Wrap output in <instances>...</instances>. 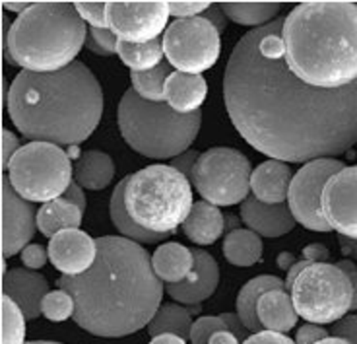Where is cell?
Listing matches in <instances>:
<instances>
[{"label": "cell", "mask_w": 357, "mask_h": 344, "mask_svg": "<svg viewBox=\"0 0 357 344\" xmlns=\"http://www.w3.org/2000/svg\"><path fill=\"white\" fill-rule=\"evenodd\" d=\"M125 204L138 226L167 236L187 222L195 207L192 183L175 167L153 163L128 175Z\"/></svg>", "instance_id": "obj_7"}, {"label": "cell", "mask_w": 357, "mask_h": 344, "mask_svg": "<svg viewBox=\"0 0 357 344\" xmlns=\"http://www.w3.org/2000/svg\"><path fill=\"white\" fill-rule=\"evenodd\" d=\"M348 165L334 158H322L314 162L305 163L303 167L294 175V181L287 195V207L294 214L295 222L312 232H332L328 222L322 216L321 199L322 190L331 177Z\"/></svg>", "instance_id": "obj_12"}, {"label": "cell", "mask_w": 357, "mask_h": 344, "mask_svg": "<svg viewBox=\"0 0 357 344\" xmlns=\"http://www.w3.org/2000/svg\"><path fill=\"white\" fill-rule=\"evenodd\" d=\"M183 232L192 244L212 245L225 232V216L218 207L206 202V200L195 202L187 222L183 224Z\"/></svg>", "instance_id": "obj_23"}, {"label": "cell", "mask_w": 357, "mask_h": 344, "mask_svg": "<svg viewBox=\"0 0 357 344\" xmlns=\"http://www.w3.org/2000/svg\"><path fill=\"white\" fill-rule=\"evenodd\" d=\"M208 96L204 76L171 73L165 82V103L181 115L198 113Z\"/></svg>", "instance_id": "obj_21"}, {"label": "cell", "mask_w": 357, "mask_h": 344, "mask_svg": "<svg viewBox=\"0 0 357 344\" xmlns=\"http://www.w3.org/2000/svg\"><path fill=\"white\" fill-rule=\"evenodd\" d=\"M153 271L161 282L178 284L187 281L195 269V253L185 245L177 241L160 245L152 257Z\"/></svg>", "instance_id": "obj_22"}, {"label": "cell", "mask_w": 357, "mask_h": 344, "mask_svg": "<svg viewBox=\"0 0 357 344\" xmlns=\"http://www.w3.org/2000/svg\"><path fill=\"white\" fill-rule=\"evenodd\" d=\"M198 158H200V154H198L197 150H188V152H185V154L173 158L169 165L171 167H175L177 172L183 173L188 181H190V177H192V172H195V165H197Z\"/></svg>", "instance_id": "obj_44"}, {"label": "cell", "mask_w": 357, "mask_h": 344, "mask_svg": "<svg viewBox=\"0 0 357 344\" xmlns=\"http://www.w3.org/2000/svg\"><path fill=\"white\" fill-rule=\"evenodd\" d=\"M116 45H119V37L111 29L91 27L88 31L86 47L91 53L99 54V57H113V54H116Z\"/></svg>", "instance_id": "obj_36"}, {"label": "cell", "mask_w": 357, "mask_h": 344, "mask_svg": "<svg viewBox=\"0 0 357 344\" xmlns=\"http://www.w3.org/2000/svg\"><path fill=\"white\" fill-rule=\"evenodd\" d=\"M6 109L14 127L33 142L78 146L98 128L103 91L93 73L78 61L59 73L22 70L10 84Z\"/></svg>", "instance_id": "obj_3"}, {"label": "cell", "mask_w": 357, "mask_h": 344, "mask_svg": "<svg viewBox=\"0 0 357 344\" xmlns=\"http://www.w3.org/2000/svg\"><path fill=\"white\" fill-rule=\"evenodd\" d=\"M49 294V282L43 274L29 269H12L2 276V296L18 306L26 319L41 315L45 296Z\"/></svg>", "instance_id": "obj_18"}, {"label": "cell", "mask_w": 357, "mask_h": 344, "mask_svg": "<svg viewBox=\"0 0 357 344\" xmlns=\"http://www.w3.org/2000/svg\"><path fill=\"white\" fill-rule=\"evenodd\" d=\"M84 22L96 29H109L107 24V2H74Z\"/></svg>", "instance_id": "obj_38"}, {"label": "cell", "mask_w": 357, "mask_h": 344, "mask_svg": "<svg viewBox=\"0 0 357 344\" xmlns=\"http://www.w3.org/2000/svg\"><path fill=\"white\" fill-rule=\"evenodd\" d=\"M126 183H128V175H126L123 181L116 183L115 190L111 195V204H109V214H111V220L113 224L119 230L121 237H126L130 241H136V244H160L165 239V234H153V232H148L140 227L136 222H134L128 210H126L125 204V190Z\"/></svg>", "instance_id": "obj_28"}, {"label": "cell", "mask_w": 357, "mask_h": 344, "mask_svg": "<svg viewBox=\"0 0 357 344\" xmlns=\"http://www.w3.org/2000/svg\"><path fill=\"white\" fill-rule=\"evenodd\" d=\"M195 253V269L190 272L187 281L178 284H167V294L171 298L185 304V306H198L218 290L220 284V267L215 259L208 251L202 249H192Z\"/></svg>", "instance_id": "obj_17"}, {"label": "cell", "mask_w": 357, "mask_h": 344, "mask_svg": "<svg viewBox=\"0 0 357 344\" xmlns=\"http://www.w3.org/2000/svg\"><path fill=\"white\" fill-rule=\"evenodd\" d=\"M303 257L309 263H326V259L331 257V251L322 244H311L303 249Z\"/></svg>", "instance_id": "obj_46"}, {"label": "cell", "mask_w": 357, "mask_h": 344, "mask_svg": "<svg viewBox=\"0 0 357 344\" xmlns=\"http://www.w3.org/2000/svg\"><path fill=\"white\" fill-rule=\"evenodd\" d=\"M163 53L177 73L202 76L220 61L222 37L202 16L175 20L163 33Z\"/></svg>", "instance_id": "obj_11"}, {"label": "cell", "mask_w": 357, "mask_h": 344, "mask_svg": "<svg viewBox=\"0 0 357 344\" xmlns=\"http://www.w3.org/2000/svg\"><path fill=\"white\" fill-rule=\"evenodd\" d=\"M59 288L76 301L74 321L89 335L121 338L152 323L163 282L150 253L126 237H98V261L80 276H63Z\"/></svg>", "instance_id": "obj_2"}, {"label": "cell", "mask_w": 357, "mask_h": 344, "mask_svg": "<svg viewBox=\"0 0 357 344\" xmlns=\"http://www.w3.org/2000/svg\"><path fill=\"white\" fill-rule=\"evenodd\" d=\"M49 261L63 276H80L98 261V239L82 230H64L49 241Z\"/></svg>", "instance_id": "obj_16"}, {"label": "cell", "mask_w": 357, "mask_h": 344, "mask_svg": "<svg viewBox=\"0 0 357 344\" xmlns=\"http://www.w3.org/2000/svg\"><path fill=\"white\" fill-rule=\"evenodd\" d=\"M31 6V2H2V8L10 10V12H16V14H24L27 8Z\"/></svg>", "instance_id": "obj_55"}, {"label": "cell", "mask_w": 357, "mask_h": 344, "mask_svg": "<svg viewBox=\"0 0 357 344\" xmlns=\"http://www.w3.org/2000/svg\"><path fill=\"white\" fill-rule=\"evenodd\" d=\"M294 255L291 253H284L278 257V267L280 269H284V271H289L291 267H294Z\"/></svg>", "instance_id": "obj_57"}, {"label": "cell", "mask_w": 357, "mask_h": 344, "mask_svg": "<svg viewBox=\"0 0 357 344\" xmlns=\"http://www.w3.org/2000/svg\"><path fill=\"white\" fill-rule=\"evenodd\" d=\"M317 344H349L348 341H344V338H338V336H328V338H324L321 343Z\"/></svg>", "instance_id": "obj_58"}, {"label": "cell", "mask_w": 357, "mask_h": 344, "mask_svg": "<svg viewBox=\"0 0 357 344\" xmlns=\"http://www.w3.org/2000/svg\"><path fill=\"white\" fill-rule=\"evenodd\" d=\"M223 257L227 263L239 269H247L257 264L262 259V239L259 234H255L252 230H235L231 234H227L223 239Z\"/></svg>", "instance_id": "obj_29"}, {"label": "cell", "mask_w": 357, "mask_h": 344, "mask_svg": "<svg viewBox=\"0 0 357 344\" xmlns=\"http://www.w3.org/2000/svg\"><path fill=\"white\" fill-rule=\"evenodd\" d=\"M37 232V212L31 202L22 199L2 173V257L22 253Z\"/></svg>", "instance_id": "obj_15"}, {"label": "cell", "mask_w": 357, "mask_h": 344, "mask_svg": "<svg viewBox=\"0 0 357 344\" xmlns=\"http://www.w3.org/2000/svg\"><path fill=\"white\" fill-rule=\"evenodd\" d=\"M64 199L70 200L72 204H76L82 212L86 210V193H84V187H80L76 181H72L68 190L64 193Z\"/></svg>", "instance_id": "obj_50"}, {"label": "cell", "mask_w": 357, "mask_h": 344, "mask_svg": "<svg viewBox=\"0 0 357 344\" xmlns=\"http://www.w3.org/2000/svg\"><path fill=\"white\" fill-rule=\"evenodd\" d=\"M328 338V331L322 329L321 325H312V323H305L301 329H297L295 335V343L297 344H317Z\"/></svg>", "instance_id": "obj_42"}, {"label": "cell", "mask_w": 357, "mask_h": 344, "mask_svg": "<svg viewBox=\"0 0 357 344\" xmlns=\"http://www.w3.org/2000/svg\"><path fill=\"white\" fill-rule=\"evenodd\" d=\"M8 181L27 202H51L63 199L72 185L74 167L70 156L51 142H27L12 158Z\"/></svg>", "instance_id": "obj_8"}, {"label": "cell", "mask_w": 357, "mask_h": 344, "mask_svg": "<svg viewBox=\"0 0 357 344\" xmlns=\"http://www.w3.org/2000/svg\"><path fill=\"white\" fill-rule=\"evenodd\" d=\"M241 220L262 237L286 236L295 226V218L287 204H264L255 197H249L241 204Z\"/></svg>", "instance_id": "obj_19"}, {"label": "cell", "mask_w": 357, "mask_h": 344, "mask_svg": "<svg viewBox=\"0 0 357 344\" xmlns=\"http://www.w3.org/2000/svg\"><path fill=\"white\" fill-rule=\"evenodd\" d=\"M250 162L235 148H210L200 154L190 177L200 197L214 207L243 204L249 199Z\"/></svg>", "instance_id": "obj_10"}, {"label": "cell", "mask_w": 357, "mask_h": 344, "mask_svg": "<svg viewBox=\"0 0 357 344\" xmlns=\"http://www.w3.org/2000/svg\"><path fill=\"white\" fill-rule=\"evenodd\" d=\"M29 344H61V343H53V341H33Z\"/></svg>", "instance_id": "obj_60"}, {"label": "cell", "mask_w": 357, "mask_h": 344, "mask_svg": "<svg viewBox=\"0 0 357 344\" xmlns=\"http://www.w3.org/2000/svg\"><path fill=\"white\" fill-rule=\"evenodd\" d=\"M222 319L225 321V325H227V331L229 333H233V335L237 336L239 341H247V327L243 325L241 319H239V315L237 313H223Z\"/></svg>", "instance_id": "obj_47"}, {"label": "cell", "mask_w": 357, "mask_h": 344, "mask_svg": "<svg viewBox=\"0 0 357 344\" xmlns=\"http://www.w3.org/2000/svg\"><path fill=\"white\" fill-rule=\"evenodd\" d=\"M294 175L289 165L278 160H268L257 165L250 175L252 197L264 204H284L289 195Z\"/></svg>", "instance_id": "obj_20"}, {"label": "cell", "mask_w": 357, "mask_h": 344, "mask_svg": "<svg viewBox=\"0 0 357 344\" xmlns=\"http://www.w3.org/2000/svg\"><path fill=\"white\" fill-rule=\"evenodd\" d=\"M74 313H76V301L68 292L59 288V290L49 292L45 296L43 306H41V315H45L49 321L61 323V321L74 317Z\"/></svg>", "instance_id": "obj_35"}, {"label": "cell", "mask_w": 357, "mask_h": 344, "mask_svg": "<svg viewBox=\"0 0 357 344\" xmlns=\"http://www.w3.org/2000/svg\"><path fill=\"white\" fill-rule=\"evenodd\" d=\"M321 209L334 232L357 241V165H349L328 179Z\"/></svg>", "instance_id": "obj_14"}, {"label": "cell", "mask_w": 357, "mask_h": 344, "mask_svg": "<svg viewBox=\"0 0 357 344\" xmlns=\"http://www.w3.org/2000/svg\"><path fill=\"white\" fill-rule=\"evenodd\" d=\"M115 177V163L111 156L99 150H88L74 165V179L88 190H103Z\"/></svg>", "instance_id": "obj_26"}, {"label": "cell", "mask_w": 357, "mask_h": 344, "mask_svg": "<svg viewBox=\"0 0 357 344\" xmlns=\"http://www.w3.org/2000/svg\"><path fill=\"white\" fill-rule=\"evenodd\" d=\"M331 333L332 336L344 338L349 344H357V315H346L344 319H340L338 323H334Z\"/></svg>", "instance_id": "obj_41"}, {"label": "cell", "mask_w": 357, "mask_h": 344, "mask_svg": "<svg viewBox=\"0 0 357 344\" xmlns=\"http://www.w3.org/2000/svg\"><path fill=\"white\" fill-rule=\"evenodd\" d=\"M82 212L70 200L56 199L37 210V230L47 237H54L64 230H80Z\"/></svg>", "instance_id": "obj_27"}, {"label": "cell", "mask_w": 357, "mask_h": 344, "mask_svg": "<svg viewBox=\"0 0 357 344\" xmlns=\"http://www.w3.org/2000/svg\"><path fill=\"white\" fill-rule=\"evenodd\" d=\"M116 54L123 61V64L130 68V73H148V70L158 68L161 64V59L165 57L163 39H155L150 43H144V45L119 41Z\"/></svg>", "instance_id": "obj_32"}, {"label": "cell", "mask_w": 357, "mask_h": 344, "mask_svg": "<svg viewBox=\"0 0 357 344\" xmlns=\"http://www.w3.org/2000/svg\"><path fill=\"white\" fill-rule=\"evenodd\" d=\"M202 18H206L210 24H214L215 29L222 33L225 26H227V16L223 14V10L220 8V4H212L210 8L206 10L204 14H202Z\"/></svg>", "instance_id": "obj_48"}, {"label": "cell", "mask_w": 357, "mask_h": 344, "mask_svg": "<svg viewBox=\"0 0 357 344\" xmlns=\"http://www.w3.org/2000/svg\"><path fill=\"white\" fill-rule=\"evenodd\" d=\"M289 296L299 317L312 325H328L351 311L354 286L338 264L311 263L297 276Z\"/></svg>", "instance_id": "obj_9"}, {"label": "cell", "mask_w": 357, "mask_h": 344, "mask_svg": "<svg viewBox=\"0 0 357 344\" xmlns=\"http://www.w3.org/2000/svg\"><path fill=\"white\" fill-rule=\"evenodd\" d=\"M20 138L14 133H10L8 128L2 130V172H8V165L12 162V158L18 154Z\"/></svg>", "instance_id": "obj_43"}, {"label": "cell", "mask_w": 357, "mask_h": 344, "mask_svg": "<svg viewBox=\"0 0 357 344\" xmlns=\"http://www.w3.org/2000/svg\"><path fill=\"white\" fill-rule=\"evenodd\" d=\"M270 290H286V282H282L278 276H270V274H262V276H255L249 281L239 292L237 296V315L241 319V323L247 327L252 335L260 333L259 313H257V306H259L260 298Z\"/></svg>", "instance_id": "obj_25"}, {"label": "cell", "mask_w": 357, "mask_h": 344, "mask_svg": "<svg viewBox=\"0 0 357 344\" xmlns=\"http://www.w3.org/2000/svg\"><path fill=\"white\" fill-rule=\"evenodd\" d=\"M282 39L289 70L321 90L357 82L356 2H303L284 18Z\"/></svg>", "instance_id": "obj_4"}, {"label": "cell", "mask_w": 357, "mask_h": 344, "mask_svg": "<svg viewBox=\"0 0 357 344\" xmlns=\"http://www.w3.org/2000/svg\"><path fill=\"white\" fill-rule=\"evenodd\" d=\"M169 14L177 20L198 18L212 6V2H167Z\"/></svg>", "instance_id": "obj_39"}, {"label": "cell", "mask_w": 357, "mask_h": 344, "mask_svg": "<svg viewBox=\"0 0 357 344\" xmlns=\"http://www.w3.org/2000/svg\"><path fill=\"white\" fill-rule=\"evenodd\" d=\"M2 331L0 344H24L26 338V315L24 311L6 296H2Z\"/></svg>", "instance_id": "obj_34"}, {"label": "cell", "mask_w": 357, "mask_h": 344, "mask_svg": "<svg viewBox=\"0 0 357 344\" xmlns=\"http://www.w3.org/2000/svg\"><path fill=\"white\" fill-rule=\"evenodd\" d=\"M260 325L266 331L274 333H287L297 323V311H295L294 299L286 290H270L260 298L257 306Z\"/></svg>", "instance_id": "obj_24"}, {"label": "cell", "mask_w": 357, "mask_h": 344, "mask_svg": "<svg viewBox=\"0 0 357 344\" xmlns=\"http://www.w3.org/2000/svg\"><path fill=\"white\" fill-rule=\"evenodd\" d=\"M309 261H301V263H295L289 271H287V278H286V290H291V286H294V282L297 281V276L301 274V272L309 267Z\"/></svg>", "instance_id": "obj_52"}, {"label": "cell", "mask_w": 357, "mask_h": 344, "mask_svg": "<svg viewBox=\"0 0 357 344\" xmlns=\"http://www.w3.org/2000/svg\"><path fill=\"white\" fill-rule=\"evenodd\" d=\"M338 244L340 249H342V253L346 259H351L354 263L357 261V241L356 239H348V237L338 236Z\"/></svg>", "instance_id": "obj_51"}, {"label": "cell", "mask_w": 357, "mask_h": 344, "mask_svg": "<svg viewBox=\"0 0 357 344\" xmlns=\"http://www.w3.org/2000/svg\"><path fill=\"white\" fill-rule=\"evenodd\" d=\"M220 8L235 24L255 26L257 29L272 24L280 14L282 4L280 2H220Z\"/></svg>", "instance_id": "obj_30"}, {"label": "cell", "mask_w": 357, "mask_h": 344, "mask_svg": "<svg viewBox=\"0 0 357 344\" xmlns=\"http://www.w3.org/2000/svg\"><path fill=\"white\" fill-rule=\"evenodd\" d=\"M210 344H241V341L233 335V333H229V331H222V333H215L212 336Z\"/></svg>", "instance_id": "obj_53"}, {"label": "cell", "mask_w": 357, "mask_h": 344, "mask_svg": "<svg viewBox=\"0 0 357 344\" xmlns=\"http://www.w3.org/2000/svg\"><path fill=\"white\" fill-rule=\"evenodd\" d=\"M243 344H297L294 343L289 336L282 335V333H274V331H260L250 335Z\"/></svg>", "instance_id": "obj_45"}, {"label": "cell", "mask_w": 357, "mask_h": 344, "mask_svg": "<svg viewBox=\"0 0 357 344\" xmlns=\"http://www.w3.org/2000/svg\"><path fill=\"white\" fill-rule=\"evenodd\" d=\"M116 123L134 152L152 160H169L188 152L202 127V113L181 115L167 103L144 101L132 88L116 109Z\"/></svg>", "instance_id": "obj_6"}, {"label": "cell", "mask_w": 357, "mask_h": 344, "mask_svg": "<svg viewBox=\"0 0 357 344\" xmlns=\"http://www.w3.org/2000/svg\"><path fill=\"white\" fill-rule=\"evenodd\" d=\"M169 66L160 64L158 68L148 73H130L132 90L150 103H163L165 101V82L169 78Z\"/></svg>", "instance_id": "obj_33"}, {"label": "cell", "mask_w": 357, "mask_h": 344, "mask_svg": "<svg viewBox=\"0 0 357 344\" xmlns=\"http://www.w3.org/2000/svg\"><path fill=\"white\" fill-rule=\"evenodd\" d=\"M227 331V325L222 317H200L195 321L190 331V343L192 344H210L215 333Z\"/></svg>", "instance_id": "obj_37"}, {"label": "cell", "mask_w": 357, "mask_h": 344, "mask_svg": "<svg viewBox=\"0 0 357 344\" xmlns=\"http://www.w3.org/2000/svg\"><path fill=\"white\" fill-rule=\"evenodd\" d=\"M68 156H72V158H76V156H78V158H82L80 150H78V146H70V150H68Z\"/></svg>", "instance_id": "obj_59"}, {"label": "cell", "mask_w": 357, "mask_h": 344, "mask_svg": "<svg viewBox=\"0 0 357 344\" xmlns=\"http://www.w3.org/2000/svg\"><path fill=\"white\" fill-rule=\"evenodd\" d=\"M109 29L119 41L144 45L160 39L169 22L167 2H107Z\"/></svg>", "instance_id": "obj_13"}, {"label": "cell", "mask_w": 357, "mask_h": 344, "mask_svg": "<svg viewBox=\"0 0 357 344\" xmlns=\"http://www.w3.org/2000/svg\"><path fill=\"white\" fill-rule=\"evenodd\" d=\"M150 344H187V341L175 335H160V336H153L152 343Z\"/></svg>", "instance_id": "obj_54"}, {"label": "cell", "mask_w": 357, "mask_h": 344, "mask_svg": "<svg viewBox=\"0 0 357 344\" xmlns=\"http://www.w3.org/2000/svg\"><path fill=\"white\" fill-rule=\"evenodd\" d=\"M284 18L237 41L223 74L233 127L257 152L278 162L309 163L357 144V82L342 90L312 88L295 76L282 39Z\"/></svg>", "instance_id": "obj_1"}, {"label": "cell", "mask_w": 357, "mask_h": 344, "mask_svg": "<svg viewBox=\"0 0 357 344\" xmlns=\"http://www.w3.org/2000/svg\"><path fill=\"white\" fill-rule=\"evenodd\" d=\"M239 218L233 216V214H225V234H231L235 230H239Z\"/></svg>", "instance_id": "obj_56"}, {"label": "cell", "mask_w": 357, "mask_h": 344, "mask_svg": "<svg viewBox=\"0 0 357 344\" xmlns=\"http://www.w3.org/2000/svg\"><path fill=\"white\" fill-rule=\"evenodd\" d=\"M192 319L190 311L187 308H181L177 304H165L158 309L155 317L148 325V335L160 336V335H175L190 341V331H192Z\"/></svg>", "instance_id": "obj_31"}, {"label": "cell", "mask_w": 357, "mask_h": 344, "mask_svg": "<svg viewBox=\"0 0 357 344\" xmlns=\"http://www.w3.org/2000/svg\"><path fill=\"white\" fill-rule=\"evenodd\" d=\"M20 257H22V263H24L26 269H29V271H37V269L45 267L47 259H49V251H45V247H41V245L31 244L27 245L26 249L20 253Z\"/></svg>", "instance_id": "obj_40"}, {"label": "cell", "mask_w": 357, "mask_h": 344, "mask_svg": "<svg viewBox=\"0 0 357 344\" xmlns=\"http://www.w3.org/2000/svg\"><path fill=\"white\" fill-rule=\"evenodd\" d=\"M86 39L88 27L74 2H33L8 27L4 57L29 73H59L74 64Z\"/></svg>", "instance_id": "obj_5"}, {"label": "cell", "mask_w": 357, "mask_h": 344, "mask_svg": "<svg viewBox=\"0 0 357 344\" xmlns=\"http://www.w3.org/2000/svg\"><path fill=\"white\" fill-rule=\"evenodd\" d=\"M342 271L348 274L349 282L354 286V304H351V311H357V267L351 259H342L340 263H336Z\"/></svg>", "instance_id": "obj_49"}]
</instances>
